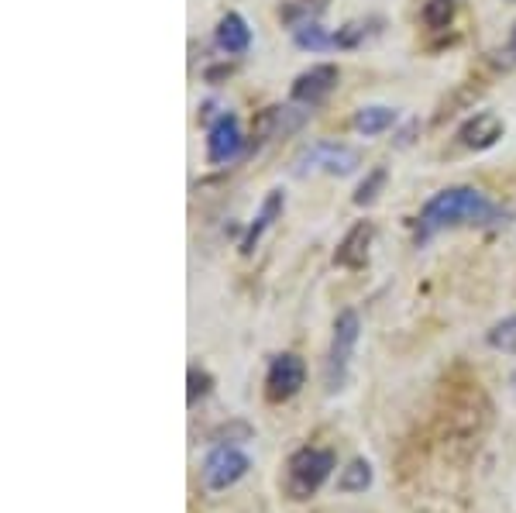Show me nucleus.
Here are the masks:
<instances>
[{"label": "nucleus", "instance_id": "obj_13", "mask_svg": "<svg viewBox=\"0 0 516 513\" xmlns=\"http://www.w3.org/2000/svg\"><path fill=\"white\" fill-rule=\"evenodd\" d=\"M283 207H286V197H283V190H272L269 197L262 200V211H258V217H255V221H252V228H248L245 242H241V252H245V255H252V252H255L258 238H262V235H265V228H269V224L276 221L279 214H283Z\"/></svg>", "mask_w": 516, "mask_h": 513}, {"label": "nucleus", "instance_id": "obj_7", "mask_svg": "<svg viewBox=\"0 0 516 513\" xmlns=\"http://www.w3.org/2000/svg\"><path fill=\"white\" fill-rule=\"evenodd\" d=\"M338 66H331V62H320V66H310L307 73L296 76L293 83V100L303 107H317L324 104L327 97H331L334 90H338Z\"/></svg>", "mask_w": 516, "mask_h": 513}, {"label": "nucleus", "instance_id": "obj_19", "mask_svg": "<svg viewBox=\"0 0 516 513\" xmlns=\"http://www.w3.org/2000/svg\"><path fill=\"white\" fill-rule=\"evenodd\" d=\"M386 183V169H375V173L365 180L362 186H358V193H355V204L358 207H369L375 197H379V186Z\"/></svg>", "mask_w": 516, "mask_h": 513}, {"label": "nucleus", "instance_id": "obj_20", "mask_svg": "<svg viewBox=\"0 0 516 513\" xmlns=\"http://www.w3.org/2000/svg\"><path fill=\"white\" fill-rule=\"evenodd\" d=\"M207 393H210V376H207V372H200V369H190V396H186V403L197 407V400H200V396H207Z\"/></svg>", "mask_w": 516, "mask_h": 513}, {"label": "nucleus", "instance_id": "obj_17", "mask_svg": "<svg viewBox=\"0 0 516 513\" xmlns=\"http://www.w3.org/2000/svg\"><path fill=\"white\" fill-rule=\"evenodd\" d=\"M486 341H489V348H496V352H516V314L503 317L499 324H492Z\"/></svg>", "mask_w": 516, "mask_h": 513}, {"label": "nucleus", "instance_id": "obj_4", "mask_svg": "<svg viewBox=\"0 0 516 513\" xmlns=\"http://www.w3.org/2000/svg\"><path fill=\"white\" fill-rule=\"evenodd\" d=\"M358 334H362V321H358V314L355 310H341L338 321H334L331 352H327V365H324L327 393L344 390V379H348V365H351V355H355Z\"/></svg>", "mask_w": 516, "mask_h": 513}, {"label": "nucleus", "instance_id": "obj_16", "mask_svg": "<svg viewBox=\"0 0 516 513\" xmlns=\"http://www.w3.org/2000/svg\"><path fill=\"white\" fill-rule=\"evenodd\" d=\"M293 38H296L300 49H310V52H324V49H331V45H334V38L327 35L317 21H303L300 28H293Z\"/></svg>", "mask_w": 516, "mask_h": 513}, {"label": "nucleus", "instance_id": "obj_11", "mask_svg": "<svg viewBox=\"0 0 516 513\" xmlns=\"http://www.w3.org/2000/svg\"><path fill=\"white\" fill-rule=\"evenodd\" d=\"M289 111H293V107H265V111L258 114V121H255V142L258 145L272 142V138H279V135H286V131L300 128L303 114H293V118H289Z\"/></svg>", "mask_w": 516, "mask_h": 513}, {"label": "nucleus", "instance_id": "obj_5", "mask_svg": "<svg viewBox=\"0 0 516 513\" xmlns=\"http://www.w3.org/2000/svg\"><path fill=\"white\" fill-rule=\"evenodd\" d=\"M307 386V362L293 352L276 355L265 372V400L269 403H286Z\"/></svg>", "mask_w": 516, "mask_h": 513}, {"label": "nucleus", "instance_id": "obj_6", "mask_svg": "<svg viewBox=\"0 0 516 513\" xmlns=\"http://www.w3.org/2000/svg\"><path fill=\"white\" fill-rule=\"evenodd\" d=\"M248 469H252V458L245 452H238L234 445H217L214 452L207 455V462H203V486L221 493V489H231L234 483H241V479L248 476Z\"/></svg>", "mask_w": 516, "mask_h": 513}, {"label": "nucleus", "instance_id": "obj_10", "mask_svg": "<svg viewBox=\"0 0 516 513\" xmlns=\"http://www.w3.org/2000/svg\"><path fill=\"white\" fill-rule=\"evenodd\" d=\"M375 238V228L369 221H358L355 228L344 235V242L338 245V252H334V262H338L341 269H362L365 262H369V245Z\"/></svg>", "mask_w": 516, "mask_h": 513}, {"label": "nucleus", "instance_id": "obj_14", "mask_svg": "<svg viewBox=\"0 0 516 513\" xmlns=\"http://www.w3.org/2000/svg\"><path fill=\"white\" fill-rule=\"evenodd\" d=\"M355 131L365 138H375L382 135V131H389L396 124V111L393 107H382V104H372V107H362V111L355 114Z\"/></svg>", "mask_w": 516, "mask_h": 513}, {"label": "nucleus", "instance_id": "obj_18", "mask_svg": "<svg viewBox=\"0 0 516 513\" xmlns=\"http://www.w3.org/2000/svg\"><path fill=\"white\" fill-rule=\"evenodd\" d=\"M455 18V0H427L424 4V25L427 28H448Z\"/></svg>", "mask_w": 516, "mask_h": 513}, {"label": "nucleus", "instance_id": "obj_8", "mask_svg": "<svg viewBox=\"0 0 516 513\" xmlns=\"http://www.w3.org/2000/svg\"><path fill=\"white\" fill-rule=\"evenodd\" d=\"M241 145H245V135H241V124L234 114H221L207 131V159L214 166H228L241 155Z\"/></svg>", "mask_w": 516, "mask_h": 513}, {"label": "nucleus", "instance_id": "obj_21", "mask_svg": "<svg viewBox=\"0 0 516 513\" xmlns=\"http://www.w3.org/2000/svg\"><path fill=\"white\" fill-rule=\"evenodd\" d=\"M503 62L506 66H516V25H513V31H510V38H506V52H503Z\"/></svg>", "mask_w": 516, "mask_h": 513}, {"label": "nucleus", "instance_id": "obj_15", "mask_svg": "<svg viewBox=\"0 0 516 513\" xmlns=\"http://www.w3.org/2000/svg\"><path fill=\"white\" fill-rule=\"evenodd\" d=\"M372 486V465L365 458H355L348 469H341L338 476V489L341 493H365Z\"/></svg>", "mask_w": 516, "mask_h": 513}, {"label": "nucleus", "instance_id": "obj_9", "mask_svg": "<svg viewBox=\"0 0 516 513\" xmlns=\"http://www.w3.org/2000/svg\"><path fill=\"white\" fill-rule=\"evenodd\" d=\"M503 131H506V124L496 111H479L475 118H468L458 128V142H461V149H468V152H486L503 138Z\"/></svg>", "mask_w": 516, "mask_h": 513}, {"label": "nucleus", "instance_id": "obj_1", "mask_svg": "<svg viewBox=\"0 0 516 513\" xmlns=\"http://www.w3.org/2000/svg\"><path fill=\"white\" fill-rule=\"evenodd\" d=\"M499 221V207L492 204L486 193L475 186H448L434 193L420 211V235L430 238L437 231L465 228V224H492Z\"/></svg>", "mask_w": 516, "mask_h": 513}, {"label": "nucleus", "instance_id": "obj_3", "mask_svg": "<svg viewBox=\"0 0 516 513\" xmlns=\"http://www.w3.org/2000/svg\"><path fill=\"white\" fill-rule=\"evenodd\" d=\"M362 166V152L341 142H314L303 145L289 162V173L296 180H310V176H351Z\"/></svg>", "mask_w": 516, "mask_h": 513}, {"label": "nucleus", "instance_id": "obj_2", "mask_svg": "<svg viewBox=\"0 0 516 513\" xmlns=\"http://www.w3.org/2000/svg\"><path fill=\"white\" fill-rule=\"evenodd\" d=\"M334 452L331 448H320V445H307V448H296L286 462V479H283V489L293 503H303L310 496L320 493V486L331 479L334 472Z\"/></svg>", "mask_w": 516, "mask_h": 513}, {"label": "nucleus", "instance_id": "obj_12", "mask_svg": "<svg viewBox=\"0 0 516 513\" xmlns=\"http://www.w3.org/2000/svg\"><path fill=\"white\" fill-rule=\"evenodd\" d=\"M217 45H221L228 56H241V52H248V45H252V28L245 25L241 14L228 11L221 21H217Z\"/></svg>", "mask_w": 516, "mask_h": 513}]
</instances>
